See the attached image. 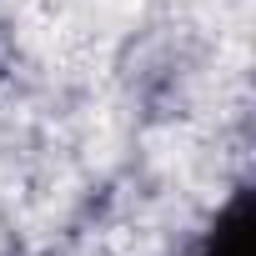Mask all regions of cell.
Masks as SVG:
<instances>
[{"instance_id":"1","label":"cell","mask_w":256,"mask_h":256,"mask_svg":"<svg viewBox=\"0 0 256 256\" xmlns=\"http://www.w3.org/2000/svg\"><path fill=\"white\" fill-rule=\"evenodd\" d=\"M191 256H251V186H241L211 221V231L201 236V246Z\"/></svg>"}]
</instances>
